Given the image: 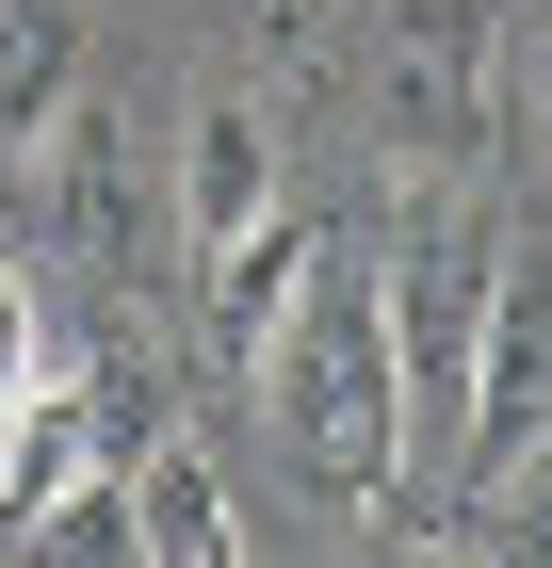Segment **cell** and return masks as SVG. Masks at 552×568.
I'll return each instance as SVG.
<instances>
[{"mask_svg":"<svg viewBox=\"0 0 552 568\" xmlns=\"http://www.w3.org/2000/svg\"><path fill=\"white\" fill-rule=\"evenodd\" d=\"M390 276V357H407V455L455 471V423H471V342H488V293H504V244L455 212V195H407V227L374 244Z\"/></svg>","mask_w":552,"mask_h":568,"instance_id":"cell-2","label":"cell"},{"mask_svg":"<svg viewBox=\"0 0 552 568\" xmlns=\"http://www.w3.org/2000/svg\"><path fill=\"white\" fill-rule=\"evenodd\" d=\"M66 114V17L49 0H0V146Z\"/></svg>","mask_w":552,"mask_h":568,"instance_id":"cell-11","label":"cell"},{"mask_svg":"<svg viewBox=\"0 0 552 568\" xmlns=\"http://www.w3.org/2000/svg\"><path fill=\"white\" fill-rule=\"evenodd\" d=\"M33 195H49V227L82 244V276H130V261H147V195H130V114H114V98H66V114H49Z\"/></svg>","mask_w":552,"mask_h":568,"instance_id":"cell-5","label":"cell"},{"mask_svg":"<svg viewBox=\"0 0 552 568\" xmlns=\"http://www.w3.org/2000/svg\"><path fill=\"white\" fill-rule=\"evenodd\" d=\"M407 568H488V552H407Z\"/></svg>","mask_w":552,"mask_h":568,"instance_id":"cell-15","label":"cell"},{"mask_svg":"<svg viewBox=\"0 0 552 568\" xmlns=\"http://www.w3.org/2000/svg\"><path fill=\"white\" fill-rule=\"evenodd\" d=\"M374 114H390L407 163H471L488 114H504V33H488L471 0H407L374 33Z\"/></svg>","mask_w":552,"mask_h":568,"instance_id":"cell-3","label":"cell"},{"mask_svg":"<svg viewBox=\"0 0 552 568\" xmlns=\"http://www.w3.org/2000/svg\"><path fill=\"white\" fill-rule=\"evenodd\" d=\"M260 212H277V131H260V98H212V114H195V163H179V227H195V261L244 244Z\"/></svg>","mask_w":552,"mask_h":568,"instance_id":"cell-8","label":"cell"},{"mask_svg":"<svg viewBox=\"0 0 552 568\" xmlns=\"http://www.w3.org/2000/svg\"><path fill=\"white\" fill-rule=\"evenodd\" d=\"M130 520H147V568H244V520H228L212 455H179V438L130 455Z\"/></svg>","mask_w":552,"mask_h":568,"instance_id":"cell-9","label":"cell"},{"mask_svg":"<svg viewBox=\"0 0 552 568\" xmlns=\"http://www.w3.org/2000/svg\"><path fill=\"white\" fill-rule=\"evenodd\" d=\"M98 471H130L114 390H82V374H33V390H17V423H0V520H49V504H82Z\"/></svg>","mask_w":552,"mask_h":568,"instance_id":"cell-6","label":"cell"},{"mask_svg":"<svg viewBox=\"0 0 552 568\" xmlns=\"http://www.w3.org/2000/svg\"><path fill=\"white\" fill-rule=\"evenodd\" d=\"M471 536H488V568H552V455L504 487H471Z\"/></svg>","mask_w":552,"mask_h":568,"instance_id":"cell-12","label":"cell"},{"mask_svg":"<svg viewBox=\"0 0 552 568\" xmlns=\"http://www.w3.org/2000/svg\"><path fill=\"white\" fill-rule=\"evenodd\" d=\"M17 568H147V520H130V471H98L82 504L17 520Z\"/></svg>","mask_w":552,"mask_h":568,"instance_id":"cell-10","label":"cell"},{"mask_svg":"<svg viewBox=\"0 0 552 568\" xmlns=\"http://www.w3.org/2000/svg\"><path fill=\"white\" fill-rule=\"evenodd\" d=\"M309 261H325V244H309L293 212H260L244 244H212V357H228V374H260V357H277V325L309 308Z\"/></svg>","mask_w":552,"mask_h":568,"instance_id":"cell-7","label":"cell"},{"mask_svg":"<svg viewBox=\"0 0 552 568\" xmlns=\"http://www.w3.org/2000/svg\"><path fill=\"white\" fill-rule=\"evenodd\" d=\"M49 374V325H33V276L0 261V423H17V390Z\"/></svg>","mask_w":552,"mask_h":568,"instance_id":"cell-13","label":"cell"},{"mask_svg":"<svg viewBox=\"0 0 552 568\" xmlns=\"http://www.w3.org/2000/svg\"><path fill=\"white\" fill-rule=\"evenodd\" d=\"M552 455V276L504 261L488 293V342H471V423H455V487H504Z\"/></svg>","mask_w":552,"mask_h":568,"instance_id":"cell-4","label":"cell"},{"mask_svg":"<svg viewBox=\"0 0 552 568\" xmlns=\"http://www.w3.org/2000/svg\"><path fill=\"white\" fill-rule=\"evenodd\" d=\"M260 406L293 438V471L325 504H374L407 471V357H390V276L374 261H309V308L260 357Z\"/></svg>","mask_w":552,"mask_h":568,"instance_id":"cell-1","label":"cell"},{"mask_svg":"<svg viewBox=\"0 0 552 568\" xmlns=\"http://www.w3.org/2000/svg\"><path fill=\"white\" fill-rule=\"evenodd\" d=\"M504 98H520V114H536V131H552V0H536V17H520V33H504Z\"/></svg>","mask_w":552,"mask_h":568,"instance_id":"cell-14","label":"cell"}]
</instances>
